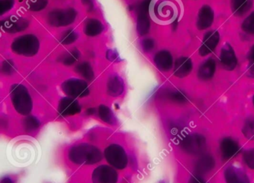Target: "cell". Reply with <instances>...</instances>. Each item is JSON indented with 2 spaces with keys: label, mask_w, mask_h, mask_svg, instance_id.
Returning <instances> with one entry per match:
<instances>
[{
  "label": "cell",
  "mask_w": 254,
  "mask_h": 183,
  "mask_svg": "<svg viewBox=\"0 0 254 183\" xmlns=\"http://www.w3.org/2000/svg\"><path fill=\"white\" fill-rule=\"evenodd\" d=\"M66 158L75 166H87L100 163L104 154L98 146L92 143L80 142L72 144L68 148Z\"/></svg>",
  "instance_id": "6da1fadb"
},
{
  "label": "cell",
  "mask_w": 254,
  "mask_h": 183,
  "mask_svg": "<svg viewBox=\"0 0 254 183\" xmlns=\"http://www.w3.org/2000/svg\"><path fill=\"white\" fill-rule=\"evenodd\" d=\"M10 98L14 110L23 116L30 115L33 110V101L29 90L21 83H14L10 88Z\"/></svg>",
  "instance_id": "7a4b0ae2"
},
{
  "label": "cell",
  "mask_w": 254,
  "mask_h": 183,
  "mask_svg": "<svg viewBox=\"0 0 254 183\" xmlns=\"http://www.w3.org/2000/svg\"><path fill=\"white\" fill-rule=\"evenodd\" d=\"M103 154L107 163L117 171H123L127 168L129 163L128 154L120 143L113 142L108 144L104 149Z\"/></svg>",
  "instance_id": "3957f363"
},
{
  "label": "cell",
  "mask_w": 254,
  "mask_h": 183,
  "mask_svg": "<svg viewBox=\"0 0 254 183\" xmlns=\"http://www.w3.org/2000/svg\"><path fill=\"white\" fill-rule=\"evenodd\" d=\"M39 49V40L33 34L20 36L11 43V49L13 52L23 56H34L38 53Z\"/></svg>",
  "instance_id": "277c9868"
},
{
  "label": "cell",
  "mask_w": 254,
  "mask_h": 183,
  "mask_svg": "<svg viewBox=\"0 0 254 183\" xmlns=\"http://www.w3.org/2000/svg\"><path fill=\"white\" fill-rule=\"evenodd\" d=\"M120 175L117 170L108 164L98 165L90 176L92 183H118Z\"/></svg>",
  "instance_id": "5b68a950"
},
{
  "label": "cell",
  "mask_w": 254,
  "mask_h": 183,
  "mask_svg": "<svg viewBox=\"0 0 254 183\" xmlns=\"http://www.w3.org/2000/svg\"><path fill=\"white\" fill-rule=\"evenodd\" d=\"M181 147L188 154L201 155L206 148V139L201 134H190L181 141Z\"/></svg>",
  "instance_id": "8992f818"
},
{
  "label": "cell",
  "mask_w": 254,
  "mask_h": 183,
  "mask_svg": "<svg viewBox=\"0 0 254 183\" xmlns=\"http://www.w3.org/2000/svg\"><path fill=\"white\" fill-rule=\"evenodd\" d=\"M63 92L74 98H84L90 94L88 83L79 78H70L65 80L62 85Z\"/></svg>",
  "instance_id": "52a82bcc"
},
{
  "label": "cell",
  "mask_w": 254,
  "mask_h": 183,
  "mask_svg": "<svg viewBox=\"0 0 254 183\" xmlns=\"http://www.w3.org/2000/svg\"><path fill=\"white\" fill-rule=\"evenodd\" d=\"M77 13L73 8L56 10L48 15V22L54 27H63L70 25L76 18Z\"/></svg>",
  "instance_id": "ba28073f"
},
{
  "label": "cell",
  "mask_w": 254,
  "mask_h": 183,
  "mask_svg": "<svg viewBox=\"0 0 254 183\" xmlns=\"http://www.w3.org/2000/svg\"><path fill=\"white\" fill-rule=\"evenodd\" d=\"M220 34L216 30H210L203 36L199 48V55L206 57L214 52L220 42Z\"/></svg>",
  "instance_id": "9c48e42d"
},
{
  "label": "cell",
  "mask_w": 254,
  "mask_h": 183,
  "mask_svg": "<svg viewBox=\"0 0 254 183\" xmlns=\"http://www.w3.org/2000/svg\"><path fill=\"white\" fill-rule=\"evenodd\" d=\"M219 61L223 68L227 71H233L238 65V59L233 46L229 43L221 48Z\"/></svg>",
  "instance_id": "30bf717a"
},
{
  "label": "cell",
  "mask_w": 254,
  "mask_h": 183,
  "mask_svg": "<svg viewBox=\"0 0 254 183\" xmlns=\"http://www.w3.org/2000/svg\"><path fill=\"white\" fill-rule=\"evenodd\" d=\"M214 19H215V13L213 9L208 4H203L199 9L197 13V21H196L197 29L203 31L210 28L213 24Z\"/></svg>",
  "instance_id": "8fae6325"
},
{
  "label": "cell",
  "mask_w": 254,
  "mask_h": 183,
  "mask_svg": "<svg viewBox=\"0 0 254 183\" xmlns=\"http://www.w3.org/2000/svg\"><path fill=\"white\" fill-rule=\"evenodd\" d=\"M81 108L79 103L75 98L72 97L63 98L59 102L58 111L62 117L74 116L81 112Z\"/></svg>",
  "instance_id": "7c38bea8"
},
{
  "label": "cell",
  "mask_w": 254,
  "mask_h": 183,
  "mask_svg": "<svg viewBox=\"0 0 254 183\" xmlns=\"http://www.w3.org/2000/svg\"><path fill=\"white\" fill-rule=\"evenodd\" d=\"M220 150L222 159L227 161L238 156L240 153L241 147L236 140L230 137H226L221 140Z\"/></svg>",
  "instance_id": "4fadbf2b"
},
{
  "label": "cell",
  "mask_w": 254,
  "mask_h": 183,
  "mask_svg": "<svg viewBox=\"0 0 254 183\" xmlns=\"http://www.w3.org/2000/svg\"><path fill=\"white\" fill-rule=\"evenodd\" d=\"M29 26V21L25 18L17 16H10L2 20V27L6 32L11 34L20 32Z\"/></svg>",
  "instance_id": "5bb4252c"
},
{
  "label": "cell",
  "mask_w": 254,
  "mask_h": 183,
  "mask_svg": "<svg viewBox=\"0 0 254 183\" xmlns=\"http://www.w3.org/2000/svg\"><path fill=\"white\" fill-rule=\"evenodd\" d=\"M226 183H251L248 176L240 168L229 166L224 171Z\"/></svg>",
  "instance_id": "9a60e30c"
},
{
  "label": "cell",
  "mask_w": 254,
  "mask_h": 183,
  "mask_svg": "<svg viewBox=\"0 0 254 183\" xmlns=\"http://www.w3.org/2000/svg\"><path fill=\"white\" fill-rule=\"evenodd\" d=\"M193 68L192 61L189 57H180L175 61L174 65V74L183 78L191 73Z\"/></svg>",
  "instance_id": "2e32d148"
},
{
  "label": "cell",
  "mask_w": 254,
  "mask_h": 183,
  "mask_svg": "<svg viewBox=\"0 0 254 183\" xmlns=\"http://www.w3.org/2000/svg\"><path fill=\"white\" fill-rule=\"evenodd\" d=\"M125 89L124 81L118 74L110 76L107 82V92L111 97H119Z\"/></svg>",
  "instance_id": "e0dca14e"
},
{
  "label": "cell",
  "mask_w": 254,
  "mask_h": 183,
  "mask_svg": "<svg viewBox=\"0 0 254 183\" xmlns=\"http://www.w3.org/2000/svg\"><path fill=\"white\" fill-rule=\"evenodd\" d=\"M216 71V62L213 58H209L202 62L197 70V77L200 80L207 81L213 77Z\"/></svg>",
  "instance_id": "ac0fdd59"
},
{
  "label": "cell",
  "mask_w": 254,
  "mask_h": 183,
  "mask_svg": "<svg viewBox=\"0 0 254 183\" xmlns=\"http://www.w3.org/2000/svg\"><path fill=\"white\" fill-rule=\"evenodd\" d=\"M154 61L160 71H169L173 67V58L169 51L162 50L157 52Z\"/></svg>",
  "instance_id": "d6986e66"
},
{
  "label": "cell",
  "mask_w": 254,
  "mask_h": 183,
  "mask_svg": "<svg viewBox=\"0 0 254 183\" xmlns=\"http://www.w3.org/2000/svg\"><path fill=\"white\" fill-rule=\"evenodd\" d=\"M215 166L214 158L210 154H201L196 162L194 168L197 174H204L210 172Z\"/></svg>",
  "instance_id": "ffe728a7"
},
{
  "label": "cell",
  "mask_w": 254,
  "mask_h": 183,
  "mask_svg": "<svg viewBox=\"0 0 254 183\" xmlns=\"http://www.w3.org/2000/svg\"><path fill=\"white\" fill-rule=\"evenodd\" d=\"M254 5V0H231V9L234 15L242 16Z\"/></svg>",
  "instance_id": "44dd1931"
},
{
  "label": "cell",
  "mask_w": 254,
  "mask_h": 183,
  "mask_svg": "<svg viewBox=\"0 0 254 183\" xmlns=\"http://www.w3.org/2000/svg\"><path fill=\"white\" fill-rule=\"evenodd\" d=\"M98 116L99 119L107 124L115 125L117 123V118L112 110L105 104H101L98 108Z\"/></svg>",
  "instance_id": "7402d4cb"
},
{
  "label": "cell",
  "mask_w": 254,
  "mask_h": 183,
  "mask_svg": "<svg viewBox=\"0 0 254 183\" xmlns=\"http://www.w3.org/2000/svg\"><path fill=\"white\" fill-rule=\"evenodd\" d=\"M104 26L100 21L96 19H89L85 24L84 32L87 36L95 37L99 35L103 31Z\"/></svg>",
  "instance_id": "603a6c76"
},
{
  "label": "cell",
  "mask_w": 254,
  "mask_h": 183,
  "mask_svg": "<svg viewBox=\"0 0 254 183\" xmlns=\"http://www.w3.org/2000/svg\"><path fill=\"white\" fill-rule=\"evenodd\" d=\"M23 130L26 132H33L41 126V121L35 116H25L21 123Z\"/></svg>",
  "instance_id": "cb8c5ba5"
},
{
  "label": "cell",
  "mask_w": 254,
  "mask_h": 183,
  "mask_svg": "<svg viewBox=\"0 0 254 183\" xmlns=\"http://www.w3.org/2000/svg\"><path fill=\"white\" fill-rule=\"evenodd\" d=\"M75 71L83 78L89 81L94 78V71L89 62H83L78 64L75 68Z\"/></svg>",
  "instance_id": "d4e9b609"
},
{
  "label": "cell",
  "mask_w": 254,
  "mask_h": 183,
  "mask_svg": "<svg viewBox=\"0 0 254 183\" xmlns=\"http://www.w3.org/2000/svg\"><path fill=\"white\" fill-rule=\"evenodd\" d=\"M154 13L160 19H167L172 14V8L167 1H161L154 7Z\"/></svg>",
  "instance_id": "484cf974"
},
{
  "label": "cell",
  "mask_w": 254,
  "mask_h": 183,
  "mask_svg": "<svg viewBox=\"0 0 254 183\" xmlns=\"http://www.w3.org/2000/svg\"><path fill=\"white\" fill-rule=\"evenodd\" d=\"M150 26H151V23H150V19L148 15H139L137 22H136V29H137L138 33L140 35H145L149 32Z\"/></svg>",
  "instance_id": "4316f807"
},
{
  "label": "cell",
  "mask_w": 254,
  "mask_h": 183,
  "mask_svg": "<svg viewBox=\"0 0 254 183\" xmlns=\"http://www.w3.org/2000/svg\"><path fill=\"white\" fill-rule=\"evenodd\" d=\"M242 131L247 139L254 141V116L247 118L242 126Z\"/></svg>",
  "instance_id": "83f0119b"
},
{
  "label": "cell",
  "mask_w": 254,
  "mask_h": 183,
  "mask_svg": "<svg viewBox=\"0 0 254 183\" xmlns=\"http://www.w3.org/2000/svg\"><path fill=\"white\" fill-rule=\"evenodd\" d=\"M242 29L245 31L246 34H254V11L250 13L242 24Z\"/></svg>",
  "instance_id": "f1b7e54d"
},
{
  "label": "cell",
  "mask_w": 254,
  "mask_h": 183,
  "mask_svg": "<svg viewBox=\"0 0 254 183\" xmlns=\"http://www.w3.org/2000/svg\"><path fill=\"white\" fill-rule=\"evenodd\" d=\"M76 31L73 29H68L63 33L61 37L60 41L63 45H69L73 43L78 38Z\"/></svg>",
  "instance_id": "f546056e"
},
{
  "label": "cell",
  "mask_w": 254,
  "mask_h": 183,
  "mask_svg": "<svg viewBox=\"0 0 254 183\" xmlns=\"http://www.w3.org/2000/svg\"><path fill=\"white\" fill-rule=\"evenodd\" d=\"M48 4V0H29L28 7L33 11H39L45 8Z\"/></svg>",
  "instance_id": "4dcf8cb0"
},
{
  "label": "cell",
  "mask_w": 254,
  "mask_h": 183,
  "mask_svg": "<svg viewBox=\"0 0 254 183\" xmlns=\"http://www.w3.org/2000/svg\"><path fill=\"white\" fill-rule=\"evenodd\" d=\"M243 160L250 169L254 170V148L248 149L244 152Z\"/></svg>",
  "instance_id": "1f68e13d"
},
{
  "label": "cell",
  "mask_w": 254,
  "mask_h": 183,
  "mask_svg": "<svg viewBox=\"0 0 254 183\" xmlns=\"http://www.w3.org/2000/svg\"><path fill=\"white\" fill-rule=\"evenodd\" d=\"M248 71L251 77H254V44L252 45L248 55Z\"/></svg>",
  "instance_id": "d6a6232c"
},
{
  "label": "cell",
  "mask_w": 254,
  "mask_h": 183,
  "mask_svg": "<svg viewBox=\"0 0 254 183\" xmlns=\"http://www.w3.org/2000/svg\"><path fill=\"white\" fill-rule=\"evenodd\" d=\"M79 52L77 50L71 51L64 60V65H70L76 62L79 58Z\"/></svg>",
  "instance_id": "836d02e7"
},
{
  "label": "cell",
  "mask_w": 254,
  "mask_h": 183,
  "mask_svg": "<svg viewBox=\"0 0 254 183\" xmlns=\"http://www.w3.org/2000/svg\"><path fill=\"white\" fill-rule=\"evenodd\" d=\"M2 71L5 75H11L14 74L15 71V66H14L12 61H8V60L4 61L2 63Z\"/></svg>",
  "instance_id": "e575fe53"
},
{
  "label": "cell",
  "mask_w": 254,
  "mask_h": 183,
  "mask_svg": "<svg viewBox=\"0 0 254 183\" xmlns=\"http://www.w3.org/2000/svg\"><path fill=\"white\" fill-rule=\"evenodd\" d=\"M170 99L177 103H184L187 101V95L181 91H175L170 94Z\"/></svg>",
  "instance_id": "d590c367"
},
{
  "label": "cell",
  "mask_w": 254,
  "mask_h": 183,
  "mask_svg": "<svg viewBox=\"0 0 254 183\" xmlns=\"http://www.w3.org/2000/svg\"><path fill=\"white\" fill-rule=\"evenodd\" d=\"M14 4V0H1L0 2V10L1 14H4L5 12L8 11L12 8Z\"/></svg>",
  "instance_id": "8d00e7d4"
},
{
  "label": "cell",
  "mask_w": 254,
  "mask_h": 183,
  "mask_svg": "<svg viewBox=\"0 0 254 183\" xmlns=\"http://www.w3.org/2000/svg\"><path fill=\"white\" fill-rule=\"evenodd\" d=\"M151 2V0H143V1L140 3L139 7H138V13H139V15H148Z\"/></svg>",
  "instance_id": "74e56055"
},
{
  "label": "cell",
  "mask_w": 254,
  "mask_h": 183,
  "mask_svg": "<svg viewBox=\"0 0 254 183\" xmlns=\"http://www.w3.org/2000/svg\"><path fill=\"white\" fill-rule=\"evenodd\" d=\"M154 46H155V43L152 39H145L142 42V49L146 52H151L154 49Z\"/></svg>",
  "instance_id": "f35d334b"
},
{
  "label": "cell",
  "mask_w": 254,
  "mask_h": 183,
  "mask_svg": "<svg viewBox=\"0 0 254 183\" xmlns=\"http://www.w3.org/2000/svg\"><path fill=\"white\" fill-rule=\"evenodd\" d=\"M107 58L109 61H112V62H116V61H119V60H120L118 53L114 50L108 51V52H107Z\"/></svg>",
  "instance_id": "ab89813d"
},
{
  "label": "cell",
  "mask_w": 254,
  "mask_h": 183,
  "mask_svg": "<svg viewBox=\"0 0 254 183\" xmlns=\"http://www.w3.org/2000/svg\"><path fill=\"white\" fill-rule=\"evenodd\" d=\"M189 183H207L200 175H193L190 178Z\"/></svg>",
  "instance_id": "60d3db41"
},
{
  "label": "cell",
  "mask_w": 254,
  "mask_h": 183,
  "mask_svg": "<svg viewBox=\"0 0 254 183\" xmlns=\"http://www.w3.org/2000/svg\"><path fill=\"white\" fill-rule=\"evenodd\" d=\"M0 183H16V180L11 176H5L2 177Z\"/></svg>",
  "instance_id": "b9f144b4"
},
{
  "label": "cell",
  "mask_w": 254,
  "mask_h": 183,
  "mask_svg": "<svg viewBox=\"0 0 254 183\" xmlns=\"http://www.w3.org/2000/svg\"><path fill=\"white\" fill-rule=\"evenodd\" d=\"M95 112H96V110L95 109L90 108L88 109V110H87V113L88 115H93V113H95Z\"/></svg>",
  "instance_id": "7bdbcfd3"
},
{
  "label": "cell",
  "mask_w": 254,
  "mask_h": 183,
  "mask_svg": "<svg viewBox=\"0 0 254 183\" xmlns=\"http://www.w3.org/2000/svg\"><path fill=\"white\" fill-rule=\"evenodd\" d=\"M253 104H254V97H253Z\"/></svg>",
  "instance_id": "ee69618b"
},
{
  "label": "cell",
  "mask_w": 254,
  "mask_h": 183,
  "mask_svg": "<svg viewBox=\"0 0 254 183\" xmlns=\"http://www.w3.org/2000/svg\"><path fill=\"white\" fill-rule=\"evenodd\" d=\"M163 183V182H162V183Z\"/></svg>",
  "instance_id": "f6af8a7d"
}]
</instances>
